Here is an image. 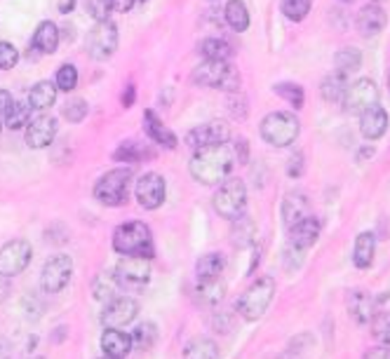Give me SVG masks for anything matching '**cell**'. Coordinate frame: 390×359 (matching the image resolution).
Instances as JSON below:
<instances>
[{
	"instance_id": "56",
	"label": "cell",
	"mask_w": 390,
	"mask_h": 359,
	"mask_svg": "<svg viewBox=\"0 0 390 359\" xmlns=\"http://www.w3.org/2000/svg\"><path fill=\"white\" fill-rule=\"evenodd\" d=\"M388 90H390V73H388Z\"/></svg>"
},
{
	"instance_id": "39",
	"label": "cell",
	"mask_w": 390,
	"mask_h": 359,
	"mask_svg": "<svg viewBox=\"0 0 390 359\" xmlns=\"http://www.w3.org/2000/svg\"><path fill=\"white\" fill-rule=\"evenodd\" d=\"M273 92L278 94V97H282L285 101H289L294 108H304V87L297 85V83H278L273 85Z\"/></svg>"
},
{
	"instance_id": "46",
	"label": "cell",
	"mask_w": 390,
	"mask_h": 359,
	"mask_svg": "<svg viewBox=\"0 0 390 359\" xmlns=\"http://www.w3.org/2000/svg\"><path fill=\"white\" fill-rule=\"evenodd\" d=\"M304 256H306V252H301V249L287 245L285 256H282V263H285V268L289 270V273H292V270H299L301 268V263H304Z\"/></svg>"
},
{
	"instance_id": "32",
	"label": "cell",
	"mask_w": 390,
	"mask_h": 359,
	"mask_svg": "<svg viewBox=\"0 0 390 359\" xmlns=\"http://www.w3.org/2000/svg\"><path fill=\"white\" fill-rule=\"evenodd\" d=\"M113 158L118 162H141V160H153L156 153L151 151L146 144H137V141H125L120 148L113 153Z\"/></svg>"
},
{
	"instance_id": "34",
	"label": "cell",
	"mask_w": 390,
	"mask_h": 359,
	"mask_svg": "<svg viewBox=\"0 0 390 359\" xmlns=\"http://www.w3.org/2000/svg\"><path fill=\"white\" fill-rule=\"evenodd\" d=\"M198 52L203 54L205 59H224L228 62L233 54L231 43H226L224 38H205L203 43L198 45Z\"/></svg>"
},
{
	"instance_id": "18",
	"label": "cell",
	"mask_w": 390,
	"mask_h": 359,
	"mask_svg": "<svg viewBox=\"0 0 390 359\" xmlns=\"http://www.w3.org/2000/svg\"><path fill=\"white\" fill-rule=\"evenodd\" d=\"M388 130V113L383 106H372L360 115V132L367 141L381 139Z\"/></svg>"
},
{
	"instance_id": "50",
	"label": "cell",
	"mask_w": 390,
	"mask_h": 359,
	"mask_svg": "<svg viewBox=\"0 0 390 359\" xmlns=\"http://www.w3.org/2000/svg\"><path fill=\"white\" fill-rule=\"evenodd\" d=\"M365 359H390V348H386V345H379V348L369 350Z\"/></svg>"
},
{
	"instance_id": "26",
	"label": "cell",
	"mask_w": 390,
	"mask_h": 359,
	"mask_svg": "<svg viewBox=\"0 0 390 359\" xmlns=\"http://www.w3.org/2000/svg\"><path fill=\"white\" fill-rule=\"evenodd\" d=\"M224 268H226L224 254L210 252V254L200 256L198 263H195V275H198V282L217 280V277H221V273H224Z\"/></svg>"
},
{
	"instance_id": "42",
	"label": "cell",
	"mask_w": 390,
	"mask_h": 359,
	"mask_svg": "<svg viewBox=\"0 0 390 359\" xmlns=\"http://www.w3.org/2000/svg\"><path fill=\"white\" fill-rule=\"evenodd\" d=\"M87 113H90V106H87L85 99H71L69 104L62 108V115L69 123H83L87 118Z\"/></svg>"
},
{
	"instance_id": "54",
	"label": "cell",
	"mask_w": 390,
	"mask_h": 359,
	"mask_svg": "<svg viewBox=\"0 0 390 359\" xmlns=\"http://www.w3.org/2000/svg\"><path fill=\"white\" fill-rule=\"evenodd\" d=\"M76 8V0H64L62 5H59V10H62V15H69V12Z\"/></svg>"
},
{
	"instance_id": "33",
	"label": "cell",
	"mask_w": 390,
	"mask_h": 359,
	"mask_svg": "<svg viewBox=\"0 0 390 359\" xmlns=\"http://www.w3.org/2000/svg\"><path fill=\"white\" fill-rule=\"evenodd\" d=\"M334 66L339 73H344V76H351V73L360 71L362 66V52L358 47H344V50L336 52L334 57Z\"/></svg>"
},
{
	"instance_id": "45",
	"label": "cell",
	"mask_w": 390,
	"mask_h": 359,
	"mask_svg": "<svg viewBox=\"0 0 390 359\" xmlns=\"http://www.w3.org/2000/svg\"><path fill=\"white\" fill-rule=\"evenodd\" d=\"M19 62V52L12 43H5L0 40V71H10L15 69Z\"/></svg>"
},
{
	"instance_id": "14",
	"label": "cell",
	"mask_w": 390,
	"mask_h": 359,
	"mask_svg": "<svg viewBox=\"0 0 390 359\" xmlns=\"http://www.w3.org/2000/svg\"><path fill=\"white\" fill-rule=\"evenodd\" d=\"M228 139H231V127H228L224 120H212V123L198 125L186 134V144L191 146L193 151L205 148V146L226 144Z\"/></svg>"
},
{
	"instance_id": "53",
	"label": "cell",
	"mask_w": 390,
	"mask_h": 359,
	"mask_svg": "<svg viewBox=\"0 0 390 359\" xmlns=\"http://www.w3.org/2000/svg\"><path fill=\"white\" fill-rule=\"evenodd\" d=\"M10 104H12V94L8 90H0V115H5Z\"/></svg>"
},
{
	"instance_id": "22",
	"label": "cell",
	"mask_w": 390,
	"mask_h": 359,
	"mask_svg": "<svg viewBox=\"0 0 390 359\" xmlns=\"http://www.w3.org/2000/svg\"><path fill=\"white\" fill-rule=\"evenodd\" d=\"M376 298L367 291H353L348 298V313L358 324H369L376 317Z\"/></svg>"
},
{
	"instance_id": "62",
	"label": "cell",
	"mask_w": 390,
	"mask_h": 359,
	"mask_svg": "<svg viewBox=\"0 0 390 359\" xmlns=\"http://www.w3.org/2000/svg\"><path fill=\"white\" fill-rule=\"evenodd\" d=\"M0 130H3V125H0Z\"/></svg>"
},
{
	"instance_id": "36",
	"label": "cell",
	"mask_w": 390,
	"mask_h": 359,
	"mask_svg": "<svg viewBox=\"0 0 390 359\" xmlns=\"http://www.w3.org/2000/svg\"><path fill=\"white\" fill-rule=\"evenodd\" d=\"M132 341H134V348L151 350L153 345H156V341H158V327L153 322L139 324V327L132 331Z\"/></svg>"
},
{
	"instance_id": "25",
	"label": "cell",
	"mask_w": 390,
	"mask_h": 359,
	"mask_svg": "<svg viewBox=\"0 0 390 359\" xmlns=\"http://www.w3.org/2000/svg\"><path fill=\"white\" fill-rule=\"evenodd\" d=\"M374 254H376V235L369 233V230H365V233H360L358 237H355V247H353L355 268H360V270L372 268Z\"/></svg>"
},
{
	"instance_id": "40",
	"label": "cell",
	"mask_w": 390,
	"mask_h": 359,
	"mask_svg": "<svg viewBox=\"0 0 390 359\" xmlns=\"http://www.w3.org/2000/svg\"><path fill=\"white\" fill-rule=\"evenodd\" d=\"M118 282H116V275H109V273H102L97 275V280H94V296L99 298V301H111V298H116Z\"/></svg>"
},
{
	"instance_id": "55",
	"label": "cell",
	"mask_w": 390,
	"mask_h": 359,
	"mask_svg": "<svg viewBox=\"0 0 390 359\" xmlns=\"http://www.w3.org/2000/svg\"><path fill=\"white\" fill-rule=\"evenodd\" d=\"M367 155H369V158H372V155H374V148H362V153H360V158H358V160H365Z\"/></svg>"
},
{
	"instance_id": "60",
	"label": "cell",
	"mask_w": 390,
	"mask_h": 359,
	"mask_svg": "<svg viewBox=\"0 0 390 359\" xmlns=\"http://www.w3.org/2000/svg\"><path fill=\"white\" fill-rule=\"evenodd\" d=\"M374 3H376V5H379V3H381V0H374Z\"/></svg>"
},
{
	"instance_id": "3",
	"label": "cell",
	"mask_w": 390,
	"mask_h": 359,
	"mask_svg": "<svg viewBox=\"0 0 390 359\" xmlns=\"http://www.w3.org/2000/svg\"><path fill=\"white\" fill-rule=\"evenodd\" d=\"M113 249L123 256H144V259H151L153 252H156L153 249L151 228L141 221L123 223L113 233Z\"/></svg>"
},
{
	"instance_id": "29",
	"label": "cell",
	"mask_w": 390,
	"mask_h": 359,
	"mask_svg": "<svg viewBox=\"0 0 390 359\" xmlns=\"http://www.w3.org/2000/svg\"><path fill=\"white\" fill-rule=\"evenodd\" d=\"M57 85H52L50 80H43L29 92V106L33 111H47L50 106H55L57 101Z\"/></svg>"
},
{
	"instance_id": "11",
	"label": "cell",
	"mask_w": 390,
	"mask_h": 359,
	"mask_svg": "<svg viewBox=\"0 0 390 359\" xmlns=\"http://www.w3.org/2000/svg\"><path fill=\"white\" fill-rule=\"evenodd\" d=\"M33 249L26 240H12L0 249V277H15L31 263Z\"/></svg>"
},
{
	"instance_id": "28",
	"label": "cell",
	"mask_w": 390,
	"mask_h": 359,
	"mask_svg": "<svg viewBox=\"0 0 390 359\" xmlns=\"http://www.w3.org/2000/svg\"><path fill=\"white\" fill-rule=\"evenodd\" d=\"M184 359H219V348L212 338L195 336L186 343Z\"/></svg>"
},
{
	"instance_id": "7",
	"label": "cell",
	"mask_w": 390,
	"mask_h": 359,
	"mask_svg": "<svg viewBox=\"0 0 390 359\" xmlns=\"http://www.w3.org/2000/svg\"><path fill=\"white\" fill-rule=\"evenodd\" d=\"M214 209L228 221H238L247 209V186L240 179H226L214 193Z\"/></svg>"
},
{
	"instance_id": "8",
	"label": "cell",
	"mask_w": 390,
	"mask_h": 359,
	"mask_svg": "<svg viewBox=\"0 0 390 359\" xmlns=\"http://www.w3.org/2000/svg\"><path fill=\"white\" fill-rule=\"evenodd\" d=\"M116 282L125 291H141L151 280V259L144 256H123L116 266Z\"/></svg>"
},
{
	"instance_id": "9",
	"label": "cell",
	"mask_w": 390,
	"mask_h": 359,
	"mask_svg": "<svg viewBox=\"0 0 390 359\" xmlns=\"http://www.w3.org/2000/svg\"><path fill=\"white\" fill-rule=\"evenodd\" d=\"M118 50V26L111 22H99L87 36V52L94 62H106Z\"/></svg>"
},
{
	"instance_id": "51",
	"label": "cell",
	"mask_w": 390,
	"mask_h": 359,
	"mask_svg": "<svg viewBox=\"0 0 390 359\" xmlns=\"http://www.w3.org/2000/svg\"><path fill=\"white\" fill-rule=\"evenodd\" d=\"M137 0H111V8L116 12H130Z\"/></svg>"
},
{
	"instance_id": "30",
	"label": "cell",
	"mask_w": 390,
	"mask_h": 359,
	"mask_svg": "<svg viewBox=\"0 0 390 359\" xmlns=\"http://www.w3.org/2000/svg\"><path fill=\"white\" fill-rule=\"evenodd\" d=\"M195 296L203 306H217L221 298L226 296V282L217 277V280H207V282H198L195 287Z\"/></svg>"
},
{
	"instance_id": "23",
	"label": "cell",
	"mask_w": 390,
	"mask_h": 359,
	"mask_svg": "<svg viewBox=\"0 0 390 359\" xmlns=\"http://www.w3.org/2000/svg\"><path fill=\"white\" fill-rule=\"evenodd\" d=\"M144 127H146V134H149V137L156 141V144L163 146V148H170V151H174V148L179 146L177 134H174L172 130H167V127L163 125V120H160L153 111L144 113Z\"/></svg>"
},
{
	"instance_id": "20",
	"label": "cell",
	"mask_w": 390,
	"mask_h": 359,
	"mask_svg": "<svg viewBox=\"0 0 390 359\" xmlns=\"http://www.w3.org/2000/svg\"><path fill=\"white\" fill-rule=\"evenodd\" d=\"M132 348H134V341H132L130 334H125V331L106 329L102 334V350H104L106 357L125 359L132 352Z\"/></svg>"
},
{
	"instance_id": "48",
	"label": "cell",
	"mask_w": 390,
	"mask_h": 359,
	"mask_svg": "<svg viewBox=\"0 0 390 359\" xmlns=\"http://www.w3.org/2000/svg\"><path fill=\"white\" fill-rule=\"evenodd\" d=\"M301 174H304V155H301V153H294L292 158H289L287 176H292V179H299Z\"/></svg>"
},
{
	"instance_id": "44",
	"label": "cell",
	"mask_w": 390,
	"mask_h": 359,
	"mask_svg": "<svg viewBox=\"0 0 390 359\" xmlns=\"http://www.w3.org/2000/svg\"><path fill=\"white\" fill-rule=\"evenodd\" d=\"M85 10L99 24V22H109V15L113 8H111V0H85Z\"/></svg>"
},
{
	"instance_id": "63",
	"label": "cell",
	"mask_w": 390,
	"mask_h": 359,
	"mask_svg": "<svg viewBox=\"0 0 390 359\" xmlns=\"http://www.w3.org/2000/svg\"><path fill=\"white\" fill-rule=\"evenodd\" d=\"M210 3H214V0H210Z\"/></svg>"
},
{
	"instance_id": "19",
	"label": "cell",
	"mask_w": 390,
	"mask_h": 359,
	"mask_svg": "<svg viewBox=\"0 0 390 359\" xmlns=\"http://www.w3.org/2000/svg\"><path fill=\"white\" fill-rule=\"evenodd\" d=\"M388 24V15L383 12L381 5H365L360 12H358V31L362 33L365 38H372V36H379V33L386 29Z\"/></svg>"
},
{
	"instance_id": "43",
	"label": "cell",
	"mask_w": 390,
	"mask_h": 359,
	"mask_svg": "<svg viewBox=\"0 0 390 359\" xmlns=\"http://www.w3.org/2000/svg\"><path fill=\"white\" fill-rule=\"evenodd\" d=\"M78 85V71L73 64H64L62 69L57 71V87L62 92H73Z\"/></svg>"
},
{
	"instance_id": "1",
	"label": "cell",
	"mask_w": 390,
	"mask_h": 359,
	"mask_svg": "<svg viewBox=\"0 0 390 359\" xmlns=\"http://www.w3.org/2000/svg\"><path fill=\"white\" fill-rule=\"evenodd\" d=\"M235 167V153L231 146L217 144V146H205L198 148L193 153L191 162H188V172L198 184L205 186H217L224 184L228 174Z\"/></svg>"
},
{
	"instance_id": "12",
	"label": "cell",
	"mask_w": 390,
	"mask_h": 359,
	"mask_svg": "<svg viewBox=\"0 0 390 359\" xmlns=\"http://www.w3.org/2000/svg\"><path fill=\"white\" fill-rule=\"evenodd\" d=\"M139 315V303L132 296H116L104 306L102 324L106 329H123Z\"/></svg>"
},
{
	"instance_id": "52",
	"label": "cell",
	"mask_w": 390,
	"mask_h": 359,
	"mask_svg": "<svg viewBox=\"0 0 390 359\" xmlns=\"http://www.w3.org/2000/svg\"><path fill=\"white\" fill-rule=\"evenodd\" d=\"M134 99H137V87L134 85H127L125 87V94H123V106L130 108L134 104Z\"/></svg>"
},
{
	"instance_id": "13",
	"label": "cell",
	"mask_w": 390,
	"mask_h": 359,
	"mask_svg": "<svg viewBox=\"0 0 390 359\" xmlns=\"http://www.w3.org/2000/svg\"><path fill=\"white\" fill-rule=\"evenodd\" d=\"M348 113H365L367 108L379 106V87H376L374 80L369 78H360L348 87L346 101H344Z\"/></svg>"
},
{
	"instance_id": "41",
	"label": "cell",
	"mask_w": 390,
	"mask_h": 359,
	"mask_svg": "<svg viewBox=\"0 0 390 359\" xmlns=\"http://www.w3.org/2000/svg\"><path fill=\"white\" fill-rule=\"evenodd\" d=\"M372 334L381 345L390 348V313H379L372 320Z\"/></svg>"
},
{
	"instance_id": "47",
	"label": "cell",
	"mask_w": 390,
	"mask_h": 359,
	"mask_svg": "<svg viewBox=\"0 0 390 359\" xmlns=\"http://www.w3.org/2000/svg\"><path fill=\"white\" fill-rule=\"evenodd\" d=\"M214 329L221 331V334H228L233 329V313L231 310H221V313L214 315Z\"/></svg>"
},
{
	"instance_id": "57",
	"label": "cell",
	"mask_w": 390,
	"mask_h": 359,
	"mask_svg": "<svg viewBox=\"0 0 390 359\" xmlns=\"http://www.w3.org/2000/svg\"><path fill=\"white\" fill-rule=\"evenodd\" d=\"M344 3H355V0H344Z\"/></svg>"
},
{
	"instance_id": "38",
	"label": "cell",
	"mask_w": 390,
	"mask_h": 359,
	"mask_svg": "<svg viewBox=\"0 0 390 359\" xmlns=\"http://www.w3.org/2000/svg\"><path fill=\"white\" fill-rule=\"evenodd\" d=\"M311 0H282L280 12L285 15L289 22H304L311 12Z\"/></svg>"
},
{
	"instance_id": "15",
	"label": "cell",
	"mask_w": 390,
	"mask_h": 359,
	"mask_svg": "<svg viewBox=\"0 0 390 359\" xmlns=\"http://www.w3.org/2000/svg\"><path fill=\"white\" fill-rule=\"evenodd\" d=\"M134 195H137L139 205L144 209H158L160 205L165 202V195H167V184L165 179L156 172H149L144 174L141 179L137 181V186H134Z\"/></svg>"
},
{
	"instance_id": "10",
	"label": "cell",
	"mask_w": 390,
	"mask_h": 359,
	"mask_svg": "<svg viewBox=\"0 0 390 359\" xmlns=\"http://www.w3.org/2000/svg\"><path fill=\"white\" fill-rule=\"evenodd\" d=\"M73 275V259L66 254H57L45 261L43 273H40V287L45 294H59Z\"/></svg>"
},
{
	"instance_id": "35",
	"label": "cell",
	"mask_w": 390,
	"mask_h": 359,
	"mask_svg": "<svg viewBox=\"0 0 390 359\" xmlns=\"http://www.w3.org/2000/svg\"><path fill=\"white\" fill-rule=\"evenodd\" d=\"M31 106L26 104H19V101H12L10 108L5 111V125L10 127V130H22V127H26L31 123Z\"/></svg>"
},
{
	"instance_id": "59",
	"label": "cell",
	"mask_w": 390,
	"mask_h": 359,
	"mask_svg": "<svg viewBox=\"0 0 390 359\" xmlns=\"http://www.w3.org/2000/svg\"><path fill=\"white\" fill-rule=\"evenodd\" d=\"M102 359H113V357H106V355H104V357H102Z\"/></svg>"
},
{
	"instance_id": "5",
	"label": "cell",
	"mask_w": 390,
	"mask_h": 359,
	"mask_svg": "<svg viewBox=\"0 0 390 359\" xmlns=\"http://www.w3.org/2000/svg\"><path fill=\"white\" fill-rule=\"evenodd\" d=\"M134 179V172L130 167H116L106 172L102 179L94 184V198L106 207H120L127 202L130 184Z\"/></svg>"
},
{
	"instance_id": "27",
	"label": "cell",
	"mask_w": 390,
	"mask_h": 359,
	"mask_svg": "<svg viewBox=\"0 0 390 359\" xmlns=\"http://www.w3.org/2000/svg\"><path fill=\"white\" fill-rule=\"evenodd\" d=\"M59 38H62V33H59L57 24L43 22L36 29V33H33V47H36L40 54H52L57 50Z\"/></svg>"
},
{
	"instance_id": "49",
	"label": "cell",
	"mask_w": 390,
	"mask_h": 359,
	"mask_svg": "<svg viewBox=\"0 0 390 359\" xmlns=\"http://www.w3.org/2000/svg\"><path fill=\"white\" fill-rule=\"evenodd\" d=\"M247 151H250V146H247L245 139H238L235 141V158H238L240 165H247Z\"/></svg>"
},
{
	"instance_id": "2",
	"label": "cell",
	"mask_w": 390,
	"mask_h": 359,
	"mask_svg": "<svg viewBox=\"0 0 390 359\" xmlns=\"http://www.w3.org/2000/svg\"><path fill=\"white\" fill-rule=\"evenodd\" d=\"M193 83L200 87H210V90H224V92H238L240 90V71L231 62L224 59H205L193 71Z\"/></svg>"
},
{
	"instance_id": "6",
	"label": "cell",
	"mask_w": 390,
	"mask_h": 359,
	"mask_svg": "<svg viewBox=\"0 0 390 359\" xmlns=\"http://www.w3.org/2000/svg\"><path fill=\"white\" fill-rule=\"evenodd\" d=\"M273 296H275V280L273 277H268V275L259 277V280L240 296V301H238L240 317L242 320H247V322L261 320L264 313L268 310V306L273 303Z\"/></svg>"
},
{
	"instance_id": "16",
	"label": "cell",
	"mask_w": 390,
	"mask_h": 359,
	"mask_svg": "<svg viewBox=\"0 0 390 359\" xmlns=\"http://www.w3.org/2000/svg\"><path fill=\"white\" fill-rule=\"evenodd\" d=\"M282 223H285L287 230L297 228L299 223H304L306 219H311V202H308L306 193L301 191H292L285 195V200H282Z\"/></svg>"
},
{
	"instance_id": "31",
	"label": "cell",
	"mask_w": 390,
	"mask_h": 359,
	"mask_svg": "<svg viewBox=\"0 0 390 359\" xmlns=\"http://www.w3.org/2000/svg\"><path fill=\"white\" fill-rule=\"evenodd\" d=\"M224 17H226V24L231 26L233 31L242 33L250 29V10H247V5L242 3V0H228Z\"/></svg>"
},
{
	"instance_id": "58",
	"label": "cell",
	"mask_w": 390,
	"mask_h": 359,
	"mask_svg": "<svg viewBox=\"0 0 390 359\" xmlns=\"http://www.w3.org/2000/svg\"><path fill=\"white\" fill-rule=\"evenodd\" d=\"M31 359H45V357H31Z\"/></svg>"
},
{
	"instance_id": "21",
	"label": "cell",
	"mask_w": 390,
	"mask_h": 359,
	"mask_svg": "<svg viewBox=\"0 0 390 359\" xmlns=\"http://www.w3.org/2000/svg\"><path fill=\"white\" fill-rule=\"evenodd\" d=\"M322 233V223L311 216V219H306L304 223H299L297 228L289 230V245L301 249V252H308L315 242H318V237Z\"/></svg>"
},
{
	"instance_id": "61",
	"label": "cell",
	"mask_w": 390,
	"mask_h": 359,
	"mask_svg": "<svg viewBox=\"0 0 390 359\" xmlns=\"http://www.w3.org/2000/svg\"><path fill=\"white\" fill-rule=\"evenodd\" d=\"M141 3H146V0H141Z\"/></svg>"
},
{
	"instance_id": "17",
	"label": "cell",
	"mask_w": 390,
	"mask_h": 359,
	"mask_svg": "<svg viewBox=\"0 0 390 359\" xmlns=\"http://www.w3.org/2000/svg\"><path fill=\"white\" fill-rule=\"evenodd\" d=\"M57 134V120L50 115H38L26 125V144L29 148H45L55 141Z\"/></svg>"
},
{
	"instance_id": "4",
	"label": "cell",
	"mask_w": 390,
	"mask_h": 359,
	"mask_svg": "<svg viewBox=\"0 0 390 359\" xmlns=\"http://www.w3.org/2000/svg\"><path fill=\"white\" fill-rule=\"evenodd\" d=\"M261 139L266 141L268 146L273 148H287L292 146L294 141L299 139L301 132V123L294 113L289 111H275L268 113L264 120H261Z\"/></svg>"
},
{
	"instance_id": "24",
	"label": "cell",
	"mask_w": 390,
	"mask_h": 359,
	"mask_svg": "<svg viewBox=\"0 0 390 359\" xmlns=\"http://www.w3.org/2000/svg\"><path fill=\"white\" fill-rule=\"evenodd\" d=\"M348 76L344 73L334 71L329 73V76L322 80V87H320V94L322 99L327 101V104H344L346 101V94H348Z\"/></svg>"
},
{
	"instance_id": "37",
	"label": "cell",
	"mask_w": 390,
	"mask_h": 359,
	"mask_svg": "<svg viewBox=\"0 0 390 359\" xmlns=\"http://www.w3.org/2000/svg\"><path fill=\"white\" fill-rule=\"evenodd\" d=\"M233 242L238 247H247L254 242V237H257V226H254L252 219H247V216H242V219L233 221Z\"/></svg>"
}]
</instances>
